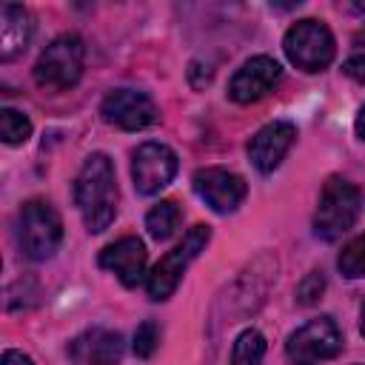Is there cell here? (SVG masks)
<instances>
[{"instance_id":"obj_1","label":"cell","mask_w":365,"mask_h":365,"mask_svg":"<svg viewBox=\"0 0 365 365\" xmlns=\"http://www.w3.org/2000/svg\"><path fill=\"white\" fill-rule=\"evenodd\" d=\"M117 180L114 165L103 151L86 157L77 180H74V202L83 217L88 234L106 231L117 217Z\"/></svg>"},{"instance_id":"obj_2","label":"cell","mask_w":365,"mask_h":365,"mask_svg":"<svg viewBox=\"0 0 365 365\" xmlns=\"http://www.w3.org/2000/svg\"><path fill=\"white\" fill-rule=\"evenodd\" d=\"M83 66H86V43L80 34L68 31V34L54 37L40 51V57L31 68V77H34L37 88L60 94V91H68L80 83Z\"/></svg>"},{"instance_id":"obj_3","label":"cell","mask_w":365,"mask_h":365,"mask_svg":"<svg viewBox=\"0 0 365 365\" xmlns=\"http://www.w3.org/2000/svg\"><path fill=\"white\" fill-rule=\"evenodd\" d=\"M14 234H17L20 254L31 262H43L54 257V251L63 242V220L48 200L34 197L20 205Z\"/></svg>"},{"instance_id":"obj_4","label":"cell","mask_w":365,"mask_h":365,"mask_svg":"<svg viewBox=\"0 0 365 365\" xmlns=\"http://www.w3.org/2000/svg\"><path fill=\"white\" fill-rule=\"evenodd\" d=\"M359 205H362V194L354 182L342 177H328L314 211V234L325 242L339 240L354 228L359 217Z\"/></svg>"},{"instance_id":"obj_5","label":"cell","mask_w":365,"mask_h":365,"mask_svg":"<svg viewBox=\"0 0 365 365\" xmlns=\"http://www.w3.org/2000/svg\"><path fill=\"white\" fill-rule=\"evenodd\" d=\"M282 51L291 60V66H297L299 71L314 74V71H322V68H328L334 63L336 40H334L331 29L322 20L305 17V20H297L285 31Z\"/></svg>"},{"instance_id":"obj_6","label":"cell","mask_w":365,"mask_h":365,"mask_svg":"<svg viewBox=\"0 0 365 365\" xmlns=\"http://www.w3.org/2000/svg\"><path fill=\"white\" fill-rule=\"evenodd\" d=\"M208 240H211V228H208V225H194V228H188L185 237L151 268V274L145 277V291H148V297H151L154 302H163V299H168V297L177 291L182 274H185L188 265L200 257V251L208 245Z\"/></svg>"},{"instance_id":"obj_7","label":"cell","mask_w":365,"mask_h":365,"mask_svg":"<svg viewBox=\"0 0 365 365\" xmlns=\"http://www.w3.org/2000/svg\"><path fill=\"white\" fill-rule=\"evenodd\" d=\"M345 345L339 325L331 317H314L285 339V354L291 365H317L322 359H334Z\"/></svg>"},{"instance_id":"obj_8","label":"cell","mask_w":365,"mask_h":365,"mask_svg":"<svg viewBox=\"0 0 365 365\" xmlns=\"http://www.w3.org/2000/svg\"><path fill=\"white\" fill-rule=\"evenodd\" d=\"M180 168V160L177 154L165 145V143H143L134 148L131 154V180H134V188L137 194H157L160 188H165L174 174Z\"/></svg>"},{"instance_id":"obj_9","label":"cell","mask_w":365,"mask_h":365,"mask_svg":"<svg viewBox=\"0 0 365 365\" xmlns=\"http://www.w3.org/2000/svg\"><path fill=\"white\" fill-rule=\"evenodd\" d=\"M100 117L123 131H143L148 125L157 123L160 111L154 106V100L145 91L137 88H114L103 97L100 103Z\"/></svg>"},{"instance_id":"obj_10","label":"cell","mask_w":365,"mask_h":365,"mask_svg":"<svg viewBox=\"0 0 365 365\" xmlns=\"http://www.w3.org/2000/svg\"><path fill=\"white\" fill-rule=\"evenodd\" d=\"M191 185L197 191V197L217 214H231L242 205L245 200V180L228 168H217V165H208V168H197L194 177H191Z\"/></svg>"},{"instance_id":"obj_11","label":"cell","mask_w":365,"mask_h":365,"mask_svg":"<svg viewBox=\"0 0 365 365\" xmlns=\"http://www.w3.org/2000/svg\"><path fill=\"white\" fill-rule=\"evenodd\" d=\"M279 77H282V66L268 54H257L234 71V77L228 83V97L240 106L257 103L279 83Z\"/></svg>"},{"instance_id":"obj_12","label":"cell","mask_w":365,"mask_h":365,"mask_svg":"<svg viewBox=\"0 0 365 365\" xmlns=\"http://www.w3.org/2000/svg\"><path fill=\"white\" fill-rule=\"evenodd\" d=\"M294 140H297V125L294 123H288V120L265 123L248 143V157H251L254 168L262 171V174H271L285 160Z\"/></svg>"},{"instance_id":"obj_13","label":"cell","mask_w":365,"mask_h":365,"mask_svg":"<svg viewBox=\"0 0 365 365\" xmlns=\"http://www.w3.org/2000/svg\"><path fill=\"white\" fill-rule=\"evenodd\" d=\"M123 354V334L108 328H88L68 342V356L74 359V365H117Z\"/></svg>"},{"instance_id":"obj_14","label":"cell","mask_w":365,"mask_h":365,"mask_svg":"<svg viewBox=\"0 0 365 365\" xmlns=\"http://www.w3.org/2000/svg\"><path fill=\"white\" fill-rule=\"evenodd\" d=\"M145 245L140 237H123L100 251V268L111 271L125 288H134L145 277Z\"/></svg>"},{"instance_id":"obj_15","label":"cell","mask_w":365,"mask_h":365,"mask_svg":"<svg viewBox=\"0 0 365 365\" xmlns=\"http://www.w3.org/2000/svg\"><path fill=\"white\" fill-rule=\"evenodd\" d=\"M34 34V20L23 6L14 3H3L0 6V60L11 63L14 57H20Z\"/></svg>"},{"instance_id":"obj_16","label":"cell","mask_w":365,"mask_h":365,"mask_svg":"<svg viewBox=\"0 0 365 365\" xmlns=\"http://www.w3.org/2000/svg\"><path fill=\"white\" fill-rule=\"evenodd\" d=\"M180 222H182V211H180L177 200H160V202L145 214V228H148L151 240H157V242L171 240V237L177 234Z\"/></svg>"},{"instance_id":"obj_17","label":"cell","mask_w":365,"mask_h":365,"mask_svg":"<svg viewBox=\"0 0 365 365\" xmlns=\"http://www.w3.org/2000/svg\"><path fill=\"white\" fill-rule=\"evenodd\" d=\"M265 336L257 328H245L231 348V365H259L265 356Z\"/></svg>"},{"instance_id":"obj_18","label":"cell","mask_w":365,"mask_h":365,"mask_svg":"<svg viewBox=\"0 0 365 365\" xmlns=\"http://www.w3.org/2000/svg\"><path fill=\"white\" fill-rule=\"evenodd\" d=\"M0 137L6 145H23L31 137V120L17 108L0 111Z\"/></svg>"},{"instance_id":"obj_19","label":"cell","mask_w":365,"mask_h":365,"mask_svg":"<svg viewBox=\"0 0 365 365\" xmlns=\"http://www.w3.org/2000/svg\"><path fill=\"white\" fill-rule=\"evenodd\" d=\"M336 268H339V274L348 277V279H359V277H365V234L354 237V240L339 251V257H336Z\"/></svg>"},{"instance_id":"obj_20","label":"cell","mask_w":365,"mask_h":365,"mask_svg":"<svg viewBox=\"0 0 365 365\" xmlns=\"http://www.w3.org/2000/svg\"><path fill=\"white\" fill-rule=\"evenodd\" d=\"M37 302V279L34 277H20L17 282L9 285L6 291V308L17 311V308H31Z\"/></svg>"},{"instance_id":"obj_21","label":"cell","mask_w":365,"mask_h":365,"mask_svg":"<svg viewBox=\"0 0 365 365\" xmlns=\"http://www.w3.org/2000/svg\"><path fill=\"white\" fill-rule=\"evenodd\" d=\"M342 71H345L351 80L365 83V26L354 34L351 51H348V57H345V63H342Z\"/></svg>"},{"instance_id":"obj_22","label":"cell","mask_w":365,"mask_h":365,"mask_svg":"<svg viewBox=\"0 0 365 365\" xmlns=\"http://www.w3.org/2000/svg\"><path fill=\"white\" fill-rule=\"evenodd\" d=\"M157 345H160V325H157L154 319L140 322L137 331H134V342H131L134 354H137L140 359H148V356L157 351Z\"/></svg>"},{"instance_id":"obj_23","label":"cell","mask_w":365,"mask_h":365,"mask_svg":"<svg viewBox=\"0 0 365 365\" xmlns=\"http://www.w3.org/2000/svg\"><path fill=\"white\" fill-rule=\"evenodd\" d=\"M322 294H325V274L322 271L305 274V279L297 285V302L299 305H314L322 299Z\"/></svg>"},{"instance_id":"obj_24","label":"cell","mask_w":365,"mask_h":365,"mask_svg":"<svg viewBox=\"0 0 365 365\" xmlns=\"http://www.w3.org/2000/svg\"><path fill=\"white\" fill-rule=\"evenodd\" d=\"M0 365H34V362H31V356H29V354L9 348V351L3 354V362H0Z\"/></svg>"},{"instance_id":"obj_25","label":"cell","mask_w":365,"mask_h":365,"mask_svg":"<svg viewBox=\"0 0 365 365\" xmlns=\"http://www.w3.org/2000/svg\"><path fill=\"white\" fill-rule=\"evenodd\" d=\"M354 131H356V137L365 143V106L356 111V120H354Z\"/></svg>"},{"instance_id":"obj_26","label":"cell","mask_w":365,"mask_h":365,"mask_svg":"<svg viewBox=\"0 0 365 365\" xmlns=\"http://www.w3.org/2000/svg\"><path fill=\"white\" fill-rule=\"evenodd\" d=\"M359 331L365 336V299H362V308H359Z\"/></svg>"}]
</instances>
